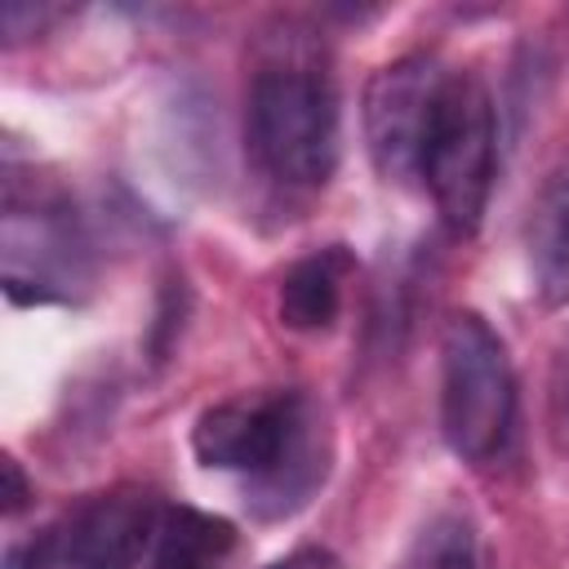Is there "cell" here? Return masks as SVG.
I'll list each match as a JSON object with an SVG mask.
<instances>
[{
	"label": "cell",
	"mask_w": 569,
	"mask_h": 569,
	"mask_svg": "<svg viewBox=\"0 0 569 569\" xmlns=\"http://www.w3.org/2000/svg\"><path fill=\"white\" fill-rule=\"evenodd\" d=\"M244 142L280 187H325L338 169V89L311 31L284 22L262 44L244 93Z\"/></svg>",
	"instance_id": "2"
},
{
	"label": "cell",
	"mask_w": 569,
	"mask_h": 569,
	"mask_svg": "<svg viewBox=\"0 0 569 569\" xmlns=\"http://www.w3.org/2000/svg\"><path fill=\"white\" fill-rule=\"evenodd\" d=\"M164 507L147 489H111L9 547L4 569H133L156 542Z\"/></svg>",
	"instance_id": "5"
},
{
	"label": "cell",
	"mask_w": 569,
	"mask_h": 569,
	"mask_svg": "<svg viewBox=\"0 0 569 569\" xmlns=\"http://www.w3.org/2000/svg\"><path fill=\"white\" fill-rule=\"evenodd\" d=\"M267 569H342V560L329 547H293L289 556L271 560Z\"/></svg>",
	"instance_id": "13"
},
{
	"label": "cell",
	"mask_w": 569,
	"mask_h": 569,
	"mask_svg": "<svg viewBox=\"0 0 569 569\" xmlns=\"http://www.w3.org/2000/svg\"><path fill=\"white\" fill-rule=\"evenodd\" d=\"M449 76L436 53H405L373 71L365 89V147L387 182H422V156Z\"/></svg>",
	"instance_id": "6"
},
{
	"label": "cell",
	"mask_w": 569,
	"mask_h": 569,
	"mask_svg": "<svg viewBox=\"0 0 569 569\" xmlns=\"http://www.w3.org/2000/svg\"><path fill=\"white\" fill-rule=\"evenodd\" d=\"M27 498H31V489L22 480V467L13 458H4V516H18L27 507Z\"/></svg>",
	"instance_id": "14"
},
{
	"label": "cell",
	"mask_w": 569,
	"mask_h": 569,
	"mask_svg": "<svg viewBox=\"0 0 569 569\" xmlns=\"http://www.w3.org/2000/svg\"><path fill=\"white\" fill-rule=\"evenodd\" d=\"M89 280L84 240L67 204L31 196H4V289L13 302H62Z\"/></svg>",
	"instance_id": "7"
},
{
	"label": "cell",
	"mask_w": 569,
	"mask_h": 569,
	"mask_svg": "<svg viewBox=\"0 0 569 569\" xmlns=\"http://www.w3.org/2000/svg\"><path fill=\"white\" fill-rule=\"evenodd\" d=\"M529 276L547 307L569 302V156L542 178L525 222Z\"/></svg>",
	"instance_id": "8"
},
{
	"label": "cell",
	"mask_w": 569,
	"mask_h": 569,
	"mask_svg": "<svg viewBox=\"0 0 569 569\" xmlns=\"http://www.w3.org/2000/svg\"><path fill=\"white\" fill-rule=\"evenodd\" d=\"M347 276H351V253L342 244L298 258L280 280V325L298 333H325L342 311Z\"/></svg>",
	"instance_id": "9"
},
{
	"label": "cell",
	"mask_w": 569,
	"mask_h": 569,
	"mask_svg": "<svg viewBox=\"0 0 569 569\" xmlns=\"http://www.w3.org/2000/svg\"><path fill=\"white\" fill-rule=\"evenodd\" d=\"M516 422V373L507 342L476 311H453L440 338V431L462 462L507 449Z\"/></svg>",
	"instance_id": "3"
},
{
	"label": "cell",
	"mask_w": 569,
	"mask_h": 569,
	"mask_svg": "<svg viewBox=\"0 0 569 569\" xmlns=\"http://www.w3.org/2000/svg\"><path fill=\"white\" fill-rule=\"evenodd\" d=\"M191 449L204 467L244 476L249 507L262 520L298 511L329 467L320 405L298 387L240 391L209 405L191 427Z\"/></svg>",
	"instance_id": "1"
},
{
	"label": "cell",
	"mask_w": 569,
	"mask_h": 569,
	"mask_svg": "<svg viewBox=\"0 0 569 569\" xmlns=\"http://www.w3.org/2000/svg\"><path fill=\"white\" fill-rule=\"evenodd\" d=\"M400 569H480L476 525L462 511H440L422 525Z\"/></svg>",
	"instance_id": "11"
},
{
	"label": "cell",
	"mask_w": 569,
	"mask_h": 569,
	"mask_svg": "<svg viewBox=\"0 0 569 569\" xmlns=\"http://www.w3.org/2000/svg\"><path fill=\"white\" fill-rule=\"evenodd\" d=\"M547 427H551V445L556 453L569 462V338L560 342L556 360H551V382H547Z\"/></svg>",
	"instance_id": "12"
},
{
	"label": "cell",
	"mask_w": 569,
	"mask_h": 569,
	"mask_svg": "<svg viewBox=\"0 0 569 569\" xmlns=\"http://www.w3.org/2000/svg\"><path fill=\"white\" fill-rule=\"evenodd\" d=\"M498 169V111L480 76L453 71L427 138L422 156V187L440 222L453 236H471L493 191Z\"/></svg>",
	"instance_id": "4"
},
{
	"label": "cell",
	"mask_w": 569,
	"mask_h": 569,
	"mask_svg": "<svg viewBox=\"0 0 569 569\" xmlns=\"http://www.w3.org/2000/svg\"><path fill=\"white\" fill-rule=\"evenodd\" d=\"M236 547V529L222 516L196 507H164L151 569H222Z\"/></svg>",
	"instance_id": "10"
}]
</instances>
